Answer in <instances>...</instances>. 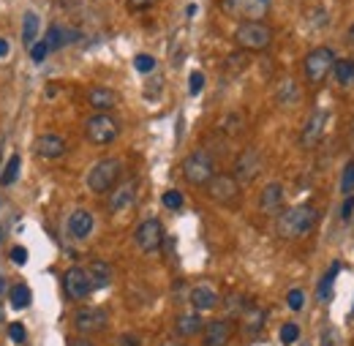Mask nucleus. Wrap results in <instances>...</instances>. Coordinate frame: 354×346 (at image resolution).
I'll list each match as a JSON object with an SVG mask.
<instances>
[{"label": "nucleus", "mask_w": 354, "mask_h": 346, "mask_svg": "<svg viewBox=\"0 0 354 346\" xmlns=\"http://www.w3.org/2000/svg\"><path fill=\"white\" fill-rule=\"evenodd\" d=\"M316 208L313 205H295V208H286L281 216H278V235L286 237V240H297V237H306L310 229L316 226Z\"/></svg>", "instance_id": "nucleus-1"}, {"label": "nucleus", "mask_w": 354, "mask_h": 346, "mask_svg": "<svg viewBox=\"0 0 354 346\" xmlns=\"http://www.w3.org/2000/svg\"><path fill=\"white\" fill-rule=\"evenodd\" d=\"M123 177V161L120 158H101L90 167L88 188L93 194H109Z\"/></svg>", "instance_id": "nucleus-2"}, {"label": "nucleus", "mask_w": 354, "mask_h": 346, "mask_svg": "<svg viewBox=\"0 0 354 346\" xmlns=\"http://www.w3.org/2000/svg\"><path fill=\"white\" fill-rule=\"evenodd\" d=\"M234 44L245 52H265L272 44V28L265 22H240L234 28Z\"/></svg>", "instance_id": "nucleus-3"}, {"label": "nucleus", "mask_w": 354, "mask_h": 346, "mask_svg": "<svg viewBox=\"0 0 354 346\" xmlns=\"http://www.w3.org/2000/svg\"><path fill=\"white\" fill-rule=\"evenodd\" d=\"M216 174V161L207 150H194L185 156L183 161V177L191 183V185H207L210 177Z\"/></svg>", "instance_id": "nucleus-4"}, {"label": "nucleus", "mask_w": 354, "mask_h": 346, "mask_svg": "<svg viewBox=\"0 0 354 346\" xmlns=\"http://www.w3.org/2000/svg\"><path fill=\"white\" fill-rule=\"evenodd\" d=\"M272 0H221V11L240 22H262L270 14Z\"/></svg>", "instance_id": "nucleus-5"}, {"label": "nucleus", "mask_w": 354, "mask_h": 346, "mask_svg": "<svg viewBox=\"0 0 354 346\" xmlns=\"http://www.w3.org/2000/svg\"><path fill=\"white\" fill-rule=\"evenodd\" d=\"M85 136L93 145H112L120 136V123L109 112H95L85 120Z\"/></svg>", "instance_id": "nucleus-6"}, {"label": "nucleus", "mask_w": 354, "mask_h": 346, "mask_svg": "<svg viewBox=\"0 0 354 346\" xmlns=\"http://www.w3.org/2000/svg\"><path fill=\"white\" fill-rule=\"evenodd\" d=\"M333 63H335V52H333L330 46H316V49H310L308 55H306V60H303V71H306L310 85L324 82L327 74L333 71Z\"/></svg>", "instance_id": "nucleus-7"}, {"label": "nucleus", "mask_w": 354, "mask_h": 346, "mask_svg": "<svg viewBox=\"0 0 354 346\" xmlns=\"http://www.w3.org/2000/svg\"><path fill=\"white\" fill-rule=\"evenodd\" d=\"M63 292H66V298L74 300V303H80V300L90 298V292H93V281H90L88 267H80V264L68 267V270L63 273Z\"/></svg>", "instance_id": "nucleus-8"}, {"label": "nucleus", "mask_w": 354, "mask_h": 346, "mask_svg": "<svg viewBox=\"0 0 354 346\" xmlns=\"http://www.w3.org/2000/svg\"><path fill=\"white\" fill-rule=\"evenodd\" d=\"M133 243H136V248L145 251V254L158 251L161 243H164V226H161V221H158V218H145V221L133 229Z\"/></svg>", "instance_id": "nucleus-9"}, {"label": "nucleus", "mask_w": 354, "mask_h": 346, "mask_svg": "<svg viewBox=\"0 0 354 346\" xmlns=\"http://www.w3.org/2000/svg\"><path fill=\"white\" fill-rule=\"evenodd\" d=\"M207 197L218 205H234L240 197V183L232 174H213L207 183Z\"/></svg>", "instance_id": "nucleus-10"}, {"label": "nucleus", "mask_w": 354, "mask_h": 346, "mask_svg": "<svg viewBox=\"0 0 354 346\" xmlns=\"http://www.w3.org/2000/svg\"><path fill=\"white\" fill-rule=\"evenodd\" d=\"M259 172H262V153L257 147H245L234 161V174L232 177L237 183H251V180H257Z\"/></svg>", "instance_id": "nucleus-11"}, {"label": "nucleus", "mask_w": 354, "mask_h": 346, "mask_svg": "<svg viewBox=\"0 0 354 346\" xmlns=\"http://www.w3.org/2000/svg\"><path fill=\"white\" fill-rule=\"evenodd\" d=\"M106 322H109V316H106L104 308H80L74 313V327L82 336H93V333L106 330Z\"/></svg>", "instance_id": "nucleus-12"}, {"label": "nucleus", "mask_w": 354, "mask_h": 346, "mask_svg": "<svg viewBox=\"0 0 354 346\" xmlns=\"http://www.w3.org/2000/svg\"><path fill=\"white\" fill-rule=\"evenodd\" d=\"M265 322H267V311L262 305H254L248 303L245 311L240 313V333L243 338H257L262 330H265Z\"/></svg>", "instance_id": "nucleus-13"}, {"label": "nucleus", "mask_w": 354, "mask_h": 346, "mask_svg": "<svg viewBox=\"0 0 354 346\" xmlns=\"http://www.w3.org/2000/svg\"><path fill=\"white\" fill-rule=\"evenodd\" d=\"M33 150H36V156L44 158V161H57V158L66 156L68 145H66V139H63L60 134H41V136L33 142Z\"/></svg>", "instance_id": "nucleus-14"}, {"label": "nucleus", "mask_w": 354, "mask_h": 346, "mask_svg": "<svg viewBox=\"0 0 354 346\" xmlns=\"http://www.w3.org/2000/svg\"><path fill=\"white\" fill-rule=\"evenodd\" d=\"M232 322L229 319H213L202 327V346H226L232 341Z\"/></svg>", "instance_id": "nucleus-15"}, {"label": "nucleus", "mask_w": 354, "mask_h": 346, "mask_svg": "<svg viewBox=\"0 0 354 346\" xmlns=\"http://www.w3.org/2000/svg\"><path fill=\"white\" fill-rule=\"evenodd\" d=\"M93 226H95V218H93V213L85 210V208L74 210V213L68 216V221H66V232H68L71 240H85V237H90Z\"/></svg>", "instance_id": "nucleus-16"}, {"label": "nucleus", "mask_w": 354, "mask_h": 346, "mask_svg": "<svg viewBox=\"0 0 354 346\" xmlns=\"http://www.w3.org/2000/svg\"><path fill=\"white\" fill-rule=\"evenodd\" d=\"M188 300H191V305H194L196 313H202V311H213L216 305L221 303V298H218V292H216L213 284H196V286L191 289Z\"/></svg>", "instance_id": "nucleus-17"}, {"label": "nucleus", "mask_w": 354, "mask_h": 346, "mask_svg": "<svg viewBox=\"0 0 354 346\" xmlns=\"http://www.w3.org/2000/svg\"><path fill=\"white\" fill-rule=\"evenodd\" d=\"M133 199H136V180H126V183H120V185L112 188V194H109V210L112 213H123V210L131 208Z\"/></svg>", "instance_id": "nucleus-18"}, {"label": "nucleus", "mask_w": 354, "mask_h": 346, "mask_svg": "<svg viewBox=\"0 0 354 346\" xmlns=\"http://www.w3.org/2000/svg\"><path fill=\"white\" fill-rule=\"evenodd\" d=\"M324 126H327V109H316V112L308 118V123H306L303 134H300V145H303V147L319 145V139L324 136Z\"/></svg>", "instance_id": "nucleus-19"}, {"label": "nucleus", "mask_w": 354, "mask_h": 346, "mask_svg": "<svg viewBox=\"0 0 354 346\" xmlns=\"http://www.w3.org/2000/svg\"><path fill=\"white\" fill-rule=\"evenodd\" d=\"M118 101H120V95L112 87L95 85L88 90V107H93L95 112H109L118 107Z\"/></svg>", "instance_id": "nucleus-20"}, {"label": "nucleus", "mask_w": 354, "mask_h": 346, "mask_svg": "<svg viewBox=\"0 0 354 346\" xmlns=\"http://www.w3.org/2000/svg\"><path fill=\"white\" fill-rule=\"evenodd\" d=\"M281 205H283V185H281V183H267L262 197H259L262 213L275 216V213H281Z\"/></svg>", "instance_id": "nucleus-21"}, {"label": "nucleus", "mask_w": 354, "mask_h": 346, "mask_svg": "<svg viewBox=\"0 0 354 346\" xmlns=\"http://www.w3.org/2000/svg\"><path fill=\"white\" fill-rule=\"evenodd\" d=\"M202 327H205V322H202V316H199L196 311H191V313H180V316L175 319L177 338H191V336L202 333Z\"/></svg>", "instance_id": "nucleus-22"}, {"label": "nucleus", "mask_w": 354, "mask_h": 346, "mask_svg": "<svg viewBox=\"0 0 354 346\" xmlns=\"http://www.w3.org/2000/svg\"><path fill=\"white\" fill-rule=\"evenodd\" d=\"M39 28H41L39 14L36 11H25V17H22V42H25L28 49L39 42Z\"/></svg>", "instance_id": "nucleus-23"}, {"label": "nucleus", "mask_w": 354, "mask_h": 346, "mask_svg": "<svg viewBox=\"0 0 354 346\" xmlns=\"http://www.w3.org/2000/svg\"><path fill=\"white\" fill-rule=\"evenodd\" d=\"M88 273H90V281H93V289H104V286L112 284V267L106 262L95 260L88 267Z\"/></svg>", "instance_id": "nucleus-24"}, {"label": "nucleus", "mask_w": 354, "mask_h": 346, "mask_svg": "<svg viewBox=\"0 0 354 346\" xmlns=\"http://www.w3.org/2000/svg\"><path fill=\"white\" fill-rule=\"evenodd\" d=\"M333 74H335V80H338V85L349 87L354 85V60L352 57H335V63H333Z\"/></svg>", "instance_id": "nucleus-25"}, {"label": "nucleus", "mask_w": 354, "mask_h": 346, "mask_svg": "<svg viewBox=\"0 0 354 346\" xmlns=\"http://www.w3.org/2000/svg\"><path fill=\"white\" fill-rule=\"evenodd\" d=\"M19 167H22V158H19L17 153H11V156H8V161L3 164V172H0V185H3V188H11V185L17 183V177H19Z\"/></svg>", "instance_id": "nucleus-26"}, {"label": "nucleus", "mask_w": 354, "mask_h": 346, "mask_svg": "<svg viewBox=\"0 0 354 346\" xmlns=\"http://www.w3.org/2000/svg\"><path fill=\"white\" fill-rule=\"evenodd\" d=\"M341 273V264L335 262L324 275H322V281H319V286H316V298L322 300V303H327L330 300V295H333V284H335V275Z\"/></svg>", "instance_id": "nucleus-27"}, {"label": "nucleus", "mask_w": 354, "mask_h": 346, "mask_svg": "<svg viewBox=\"0 0 354 346\" xmlns=\"http://www.w3.org/2000/svg\"><path fill=\"white\" fill-rule=\"evenodd\" d=\"M30 289L25 286V284H14L11 289H8V303H11V308H17V311H22V308H28V303H30Z\"/></svg>", "instance_id": "nucleus-28"}, {"label": "nucleus", "mask_w": 354, "mask_h": 346, "mask_svg": "<svg viewBox=\"0 0 354 346\" xmlns=\"http://www.w3.org/2000/svg\"><path fill=\"white\" fill-rule=\"evenodd\" d=\"M44 44H46V49H49V52H55V49H60V46L66 44V30H63V28H57V25H52V28L46 30Z\"/></svg>", "instance_id": "nucleus-29"}, {"label": "nucleus", "mask_w": 354, "mask_h": 346, "mask_svg": "<svg viewBox=\"0 0 354 346\" xmlns=\"http://www.w3.org/2000/svg\"><path fill=\"white\" fill-rule=\"evenodd\" d=\"M341 194L344 197H354V161H349L344 167V174H341Z\"/></svg>", "instance_id": "nucleus-30"}, {"label": "nucleus", "mask_w": 354, "mask_h": 346, "mask_svg": "<svg viewBox=\"0 0 354 346\" xmlns=\"http://www.w3.org/2000/svg\"><path fill=\"white\" fill-rule=\"evenodd\" d=\"M297 338H300V327H297L295 322H286V325H281V344L292 346V344H297Z\"/></svg>", "instance_id": "nucleus-31"}, {"label": "nucleus", "mask_w": 354, "mask_h": 346, "mask_svg": "<svg viewBox=\"0 0 354 346\" xmlns=\"http://www.w3.org/2000/svg\"><path fill=\"white\" fill-rule=\"evenodd\" d=\"M133 69H136L139 74H153V71H156V57L142 52V55L133 57Z\"/></svg>", "instance_id": "nucleus-32"}, {"label": "nucleus", "mask_w": 354, "mask_h": 346, "mask_svg": "<svg viewBox=\"0 0 354 346\" xmlns=\"http://www.w3.org/2000/svg\"><path fill=\"white\" fill-rule=\"evenodd\" d=\"M161 202H164V208H167V210H180V208H183V194L175 191V188H169V191H164Z\"/></svg>", "instance_id": "nucleus-33"}, {"label": "nucleus", "mask_w": 354, "mask_h": 346, "mask_svg": "<svg viewBox=\"0 0 354 346\" xmlns=\"http://www.w3.org/2000/svg\"><path fill=\"white\" fill-rule=\"evenodd\" d=\"M286 305H289L292 311H303V305H306V292H303V289H292V292L286 295Z\"/></svg>", "instance_id": "nucleus-34"}, {"label": "nucleus", "mask_w": 354, "mask_h": 346, "mask_svg": "<svg viewBox=\"0 0 354 346\" xmlns=\"http://www.w3.org/2000/svg\"><path fill=\"white\" fill-rule=\"evenodd\" d=\"M202 87H205V74H202V71H194V74L188 77V93H191V95H199Z\"/></svg>", "instance_id": "nucleus-35"}, {"label": "nucleus", "mask_w": 354, "mask_h": 346, "mask_svg": "<svg viewBox=\"0 0 354 346\" xmlns=\"http://www.w3.org/2000/svg\"><path fill=\"white\" fill-rule=\"evenodd\" d=\"M245 305L248 303H243V295H232V298L226 300V313H229V316L243 313V311H245Z\"/></svg>", "instance_id": "nucleus-36"}, {"label": "nucleus", "mask_w": 354, "mask_h": 346, "mask_svg": "<svg viewBox=\"0 0 354 346\" xmlns=\"http://www.w3.org/2000/svg\"><path fill=\"white\" fill-rule=\"evenodd\" d=\"M8 338H11L14 344H25V327H22L19 322H11V325H8Z\"/></svg>", "instance_id": "nucleus-37"}, {"label": "nucleus", "mask_w": 354, "mask_h": 346, "mask_svg": "<svg viewBox=\"0 0 354 346\" xmlns=\"http://www.w3.org/2000/svg\"><path fill=\"white\" fill-rule=\"evenodd\" d=\"M28 52H30L33 63H44V57L49 55V49H46V44H44V42H36L33 46H30V49H28Z\"/></svg>", "instance_id": "nucleus-38"}, {"label": "nucleus", "mask_w": 354, "mask_h": 346, "mask_svg": "<svg viewBox=\"0 0 354 346\" xmlns=\"http://www.w3.org/2000/svg\"><path fill=\"white\" fill-rule=\"evenodd\" d=\"M11 260H14V264H19V267H22V264L28 262V248L14 246V248H11Z\"/></svg>", "instance_id": "nucleus-39"}, {"label": "nucleus", "mask_w": 354, "mask_h": 346, "mask_svg": "<svg viewBox=\"0 0 354 346\" xmlns=\"http://www.w3.org/2000/svg\"><path fill=\"white\" fill-rule=\"evenodd\" d=\"M118 346H142V338H139L136 333H123V336L118 338Z\"/></svg>", "instance_id": "nucleus-40"}, {"label": "nucleus", "mask_w": 354, "mask_h": 346, "mask_svg": "<svg viewBox=\"0 0 354 346\" xmlns=\"http://www.w3.org/2000/svg\"><path fill=\"white\" fill-rule=\"evenodd\" d=\"M352 213H354V197H346V199H344V208H341V218L349 221Z\"/></svg>", "instance_id": "nucleus-41"}, {"label": "nucleus", "mask_w": 354, "mask_h": 346, "mask_svg": "<svg viewBox=\"0 0 354 346\" xmlns=\"http://www.w3.org/2000/svg\"><path fill=\"white\" fill-rule=\"evenodd\" d=\"M126 3H129L131 11H145V8H150L156 0H126Z\"/></svg>", "instance_id": "nucleus-42"}, {"label": "nucleus", "mask_w": 354, "mask_h": 346, "mask_svg": "<svg viewBox=\"0 0 354 346\" xmlns=\"http://www.w3.org/2000/svg\"><path fill=\"white\" fill-rule=\"evenodd\" d=\"M322 344H324V346H338L335 330H324V333H322Z\"/></svg>", "instance_id": "nucleus-43"}, {"label": "nucleus", "mask_w": 354, "mask_h": 346, "mask_svg": "<svg viewBox=\"0 0 354 346\" xmlns=\"http://www.w3.org/2000/svg\"><path fill=\"white\" fill-rule=\"evenodd\" d=\"M8 52H11V44L6 42V39H0V57H6Z\"/></svg>", "instance_id": "nucleus-44"}, {"label": "nucleus", "mask_w": 354, "mask_h": 346, "mask_svg": "<svg viewBox=\"0 0 354 346\" xmlns=\"http://www.w3.org/2000/svg\"><path fill=\"white\" fill-rule=\"evenodd\" d=\"M68 346H93L88 341V338H71V341H68Z\"/></svg>", "instance_id": "nucleus-45"}, {"label": "nucleus", "mask_w": 354, "mask_h": 346, "mask_svg": "<svg viewBox=\"0 0 354 346\" xmlns=\"http://www.w3.org/2000/svg\"><path fill=\"white\" fill-rule=\"evenodd\" d=\"M161 346H185V344H183L180 338H164V341H161Z\"/></svg>", "instance_id": "nucleus-46"}, {"label": "nucleus", "mask_w": 354, "mask_h": 346, "mask_svg": "<svg viewBox=\"0 0 354 346\" xmlns=\"http://www.w3.org/2000/svg\"><path fill=\"white\" fill-rule=\"evenodd\" d=\"M0 319H3V308H0Z\"/></svg>", "instance_id": "nucleus-47"}, {"label": "nucleus", "mask_w": 354, "mask_h": 346, "mask_svg": "<svg viewBox=\"0 0 354 346\" xmlns=\"http://www.w3.org/2000/svg\"><path fill=\"white\" fill-rule=\"evenodd\" d=\"M352 36H354V25H352Z\"/></svg>", "instance_id": "nucleus-48"}, {"label": "nucleus", "mask_w": 354, "mask_h": 346, "mask_svg": "<svg viewBox=\"0 0 354 346\" xmlns=\"http://www.w3.org/2000/svg\"><path fill=\"white\" fill-rule=\"evenodd\" d=\"M352 313H354V305H352Z\"/></svg>", "instance_id": "nucleus-49"}, {"label": "nucleus", "mask_w": 354, "mask_h": 346, "mask_svg": "<svg viewBox=\"0 0 354 346\" xmlns=\"http://www.w3.org/2000/svg\"><path fill=\"white\" fill-rule=\"evenodd\" d=\"M352 129H354V126H352Z\"/></svg>", "instance_id": "nucleus-50"}]
</instances>
